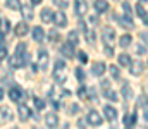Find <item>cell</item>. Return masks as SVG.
I'll use <instances>...</instances> for the list:
<instances>
[{
  "instance_id": "cell-1",
  "label": "cell",
  "mask_w": 148,
  "mask_h": 129,
  "mask_svg": "<svg viewBox=\"0 0 148 129\" xmlns=\"http://www.w3.org/2000/svg\"><path fill=\"white\" fill-rule=\"evenodd\" d=\"M53 79H55L59 85L66 83L67 76H66V64H64V60H57V62H55V67H53Z\"/></svg>"
},
{
  "instance_id": "cell-2",
  "label": "cell",
  "mask_w": 148,
  "mask_h": 129,
  "mask_svg": "<svg viewBox=\"0 0 148 129\" xmlns=\"http://www.w3.org/2000/svg\"><path fill=\"white\" fill-rule=\"evenodd\" d=\"M28 59H29V55H28L26 52H24L23 57H21V53H16L14 57L9 59V66L14 67V69H21V67H24V66L28 64Z\"/></svg>"
},
{
  "instance_id": "cell-3",
  "label": "cell",
  "mask_w": 148,
  "mask_h": 129,
  "mask_svg": "<svg viewBox=\"0 0 148 129\" xmlns=\"http://www.w3.org/2000/svg\"><path fill=\"white\" fill-rule=\"evenodd\" d=\"M67 96L69 95V91H64V89H60L59 86H55V88H52L50 91H48V96H50V100L53 102V105L55 107H60V103H59V100H60V96Z\"/></svg>"
},
{
  "instance_id": "cell-4",
  "label": "cell",
  "mask_w": 148,
  "mask_h": 129,
  "mask_svg": "<svg viewBox=\"0 0 148 129\" xmlns=\"http://www.w3.org/2000/svg\"><path fill=\"white\" fill-rule=\"evenodd\" d=\"M86 122L90 124V126H102V122H103V117L97 112V110H90L88 112V115H86Z\"/></svg>"
},
{
  "instance_id": "cell-5",
  "label": "cell",
  "mask_w": 148,
  "mask_h": 129,
  "mask_svg": "<svg viewBox=\"0 0 148 129\" xmlns=\"http://www.w3.org/2000/svg\"><path fill=\"white\" fill-rule=\"evenodd\" d=\"M102 38H103V43H105V45H110V46H114V40H115V31L112 29L110 26H107V28L103 29V33H102Z\"/></svg>"
},
{
  "instance_id": "cell-6",
  "label": "cell",
  "mask_w": 148,
  "mask_h": 129,
  "mask_svg": "<svg viewBox=\"0 0 148 129\" xmlns=\"http://www.w3.org/2000/svg\"><path fill=\"white\" fill-rule=\"evenodd\" d=\"M74 12L77 17H83L86 12H88V3L84 0H76V5H74Z\"/></svg>"
},
{
  "instance_id": "cell-7",
  "label": "cell",
  "mask_w": 148,
  "mask_h": 129,
  "mask_svg": "<svg viewBox=\"0 0 148 129\" xmlns=\"http://www.w3.org/2000/svg\"><path fill=\"white\" fill-rule=\"evenodd\" d=\"M52 21L55 23V26L64 28V26L67 24V16H66L64 12H53V19H52Z\"/></svg>"
},
{
  "instance_id": "cell-8",
  "label": "cell",
  "mask_w": 148,
  "mask_h": 129,
  "mask_svg": "<svg viewBox=\"0 0 148 129\" xmlns=\"http://www.w3.org/2000/svg\"><path fill=\"white\" fill-rule=\"evenodd\" d=\"M129 69H131V74L133 76H140L143 72V69H145V64L141 60H134V62L129 64Z\"/></svg>"
},
{
  "instance_id": "cell-9",
  "label": "cell",
  "mask_w": 148,
  "mask_h": 129,
  "mask_svg": "<svg viewBox=\"0 0 148 129\" xmlns=\"http://www.w3.org/2000/svg\"><path fill=\"white\" fill-rule=\"evenodd\" d=\"M17 114H19V119H21L23 122H26V121L33 115V114H31V110L28 109V105H24V103L17 107Z\"/></svg>"
},
{
  "instance_id": "cell-10",
  "label": "cell",
  "mask_w": 148,
  "mask_h": 129,
  "mask_svg": "<svg viewBox=\"0 0 148 129\" xmlns=\"http://www.w3.org/2000/svg\"><path fill=\"white\" fill-rule=\"evenodd\" d=\"M12 121V110L9 107H0V124H7Z\"/></svg>"
},
{
  "instance_id": "cell-11",
  "label": "cell",
  "mask_w": 148,
  "mask_h": 129,
  "mask_svg": "<svg viewBox=\"0 0 148 129\" xmlns=\"http://www.w3.org/2000/svg\"><path fill=\"white\" fill-rule=\"evenodd\" d=\"M38 67L40 69H43V71H47L48 69V53L45 52V50H41L40 52V55H38Z\"/></svg>"
},
{
  "instance_id": "cell-12",
  "label": "cell",
  "mask_w": 148,
  "mask_h": 129,
  "mask_svg": "<svg viewBox=\"0 0 148 129\" xmlns=\"http://www.w3.org/2000/svg\"><path fill=\"white\" fill-rule=\"evenodd\" d=\"M60 52L64 53V57L73 59V57H74V45L71 42H67L66 45H62V46H60Z\"/></svg>"
},
{
  "instance_id": "cell-13",
  "label": "cell",
  "mask_w": 148,
  "mask_h": 129,
  "mask_svg": "<svg viewBox=\"0 0 148 129\" xmlns=\"http://www.w3.org/2000/svg\"><path fill=\"white\" fill-rule=\"evenodd\" d=\"M21 14H23V17L26 19V21H29V19H33L35 17V14H33V9H31V5H28V3H24V5H21Z\"/></svg>"
},
{
  "instance_id": "cell-14",
  "label": "cell",
  "mask_w": 148,
  "mask_h": 129,
  "mask_svg": "<svg viewBox=\"0 0 148 129\" xmlns=\"http://www.w3.org/2000/svg\"><path fill=\"white\" fill-rule=\"evenodd\" d=\"M117 21H119V24L121 26H124V28H134V23H133V17H129V16H122V17H117V16H114Z\"/></svg>"
},
{
  "instance_id": "cell-15",
  "label": "cell",
  "mask_w": 148,
  "mask_h": 129,
  "mask_svg": "<svg viewBox=\"0 0 148 129\" xmlns=\"http://www.w3.org/2000/svg\"><path fill=\"white\" fill-rule=\"evenodd\" d=\"M103 72H105V64H103V62H95V64L91 66V74H93V76L98 78V76H102Z\"/></svg>"
},
{
  "instance_id": "cell-16",
  "label": "cell",
  "mask_w": 148,
  "mask_h": 129,
  "mask_svg": "<svg viewBox=\"0 0 148 129\" xmlns=\"http://www.w3.org/2000/svg\"><path fill=\"white\" fill-rule=\"evenodd\" d=\"M45 122H47V126H48V128H57V126H59V117H57V114H53V112L47 114Z\"/></svg>"
},
{
  "instance_id": "cell-17",
  "label": "cell",
  "mask_w": 148,
  "mask_h": 129,
  "mask_svg": "<svg viewBox=\"0 0 148 129\" xmlns=\"http://www.w3.org/2000/svg\"><path fill=\"white\" fill-rule=\"evenodd\" d=\"M103 114H105V119L107 121H115L117 119V110L110 107V105H105L103 107Z\"/></svg>"
},
{
  "instance_id": "cell-18",
  "label": "cell",
  "mask_w": 148,
  "mask_h": 129,
  "mask_svg": "<svg viewBox=\"0 0 148 129\" xmlns=\"http://www.w3.org/2000/svg\"><path fill=\"white\" fill-rule=\"evenodd\" d=\"M31 31H33V40H35V42H38V43L43 42V38H45V31H43L41 26H35Z\"/></svg>"
},
{
  "instance_id": "cell-19",
  "label": "cell",
  "mask_w": 148,
  "mask_h": 129,
  "mask_svg": "<svg viewBox=\"0 0 148 129\" xmlns=\"http://www.w3.org/2000/svg\"><path fill=\"white\" fill-rule=\"evenodd\" d=\"M40 17H41V21H43V23H50V21L53 19V10H50L48 7H45V9L41 10Z\"/></svg>"
},
{
  "instance_id": "cell-20",
  "label": "cell",
  "mask_w": 148,
  "mask_h": 129,
  "mask_svg": "<svg viewBox=\"0 0 148 129\" xmlns=\"http://www.w3.org/2000/svg\"><path fill=\"white\" fill-rule=\"evenodd\" d=\"M21 96H23V91H21L19 88H16V86H14V88H10V89H9V98H10V100L19 102V100H21Z\"/></svg>"
},
{
  "instance_id": "cell-21",
  "label": "cell",
  "mask_w": 148,
  "mask_h": 129,
  "mask_svg": "<svg viewBox=\"0 0 148 129\" xmlns=\"http://www.w3.org/2000/svg\"><path fill=\"white\" fill-rule=\"evenodd\" d=\"M136 121H138V117H136L134 112H133V114H127V115L124 117V126H126V128H133V126L136 124Z\"/></svg>"
},
{
  "instance_id": "cell-22",
  "label": "cell",
  "mask_w": 148,
  "mask_h": 129,
  "mask_svg": "<svg viewBox=\"0 0 148 129\" xmlns=\"http://www.w3.org/2000/svg\"><path fill=\"white\" fill-rule=\"evenodd\" d=\"M93 7H95V10L97 12H105L107 9H109V3H107V0H97L95 3H93Z\"/></svg>"
},
{
  "instance_id": "cell-23",
  "label": "cell",
  "mask_w": 148,
  "mask_h": 129,
  "mask_svg": "<svg viewBox=\"0 0 148 129\" xmlns=\"http://www.w3.org/2000/svg\"><path fill=\"white\" fill-rule=\"evenodd\" d=\"M28 31H29V28H28L26 23H19L16 26V35L17 36H24V35H28Z\"/></svg>"
},
{
  "instance_id": "cell-24",
  "label": "cell",
  "mask_w": 148,
  "mask_h": 129,
  "mask_svg": "<svg viewBox=\"0 0 148 129\" xmlns=\"http://www.w3.org/2000/svg\"><path fill=\"white\" fill-rule=\"evenodd\" d=\"M121 93H122L124 100H133V89H131V86H129V85H124V86H122Z\"/></svg>"
},
{
  "instance_id": "cell-25",
  "label": "cell",
  "mask_w": 148,
  "mask_h": 129,
  "mask_svg": "<svg viewBox=\"0 0 148 129\" xmlns=\"http://www.w3.org/2000/svg\"><path fill=\"white\" fill-rule=\"evenodd\" d=\"M136 12H138V16L143 19V23L148 26V14L145 12V9H143V5H141V3H138V5H136Z\"/></svg>"
},
{
  "instance_id": "cell-26",
  "label": "cell",
  "mask_w": 148,
  "mask_h": 129,
  "mask_svg": "<svg viewBox=\"0 0 148 129\" xmlns=\"http://www.w3.org/2000/svg\"><path fill=\"white\" fill-rule=\"evenodd\" d=\"M133 43V38H131V35H122L121 38H119V45L122 46V48H126V46H129Z\"/></svg>"
},
{
  "instance_id": "cell-27",
  "label": "cell",
  "mask_w": 148,
  "mask_h": 129,
  "mask_svg": "<svg viewBox=\"0 0 148 129\" xmlns=\"http://www.w3.org/2000/svg\"><path fill=\"white\" fill-rule=\"evenodd\" d=\"M5 5H7V9H10V10H19V9H21V2H19V0H7Z\"/></svg>"
},
{
  "instance_id": "cell-28",
  "label": "cell",
  "mask_w": 148,
  "mask_h": 129,
  "mask_svg": "<svg viewBox=\"0 0 148 129\" xmlns=\"http://www.w3.org/2000/svg\"><path fill=\"white\" fill-rule=\"evenodd\" d=\"M67 42H71L73 45H77V42H79V35H77V31H69V35H67Z\"/></svg>"
},
{
  "instance_id": "cell-29",
  "label": "cell",
  "mask_w": 148,
  "mask_h": 129,
  "mask_svg": "<svg viewBox=\"0 0 148 129\" xmlns=\"http://www.w3.org/2000/svg\"><path fill=\"white\" fill-rule=\"evenodd\" d=\"M119 64H121V66H129V64H131V57H129L127 53H121V55H119Z\"/></svg>"
},
{
  "instance_id": "cell-30",
  "label": "cell",
  "mask_w": 148,
  "mask_h": 129,
  "mask_svg": "<svg viewBox=\"0 0 148 129\" xmlns=\"http://www.w3.org/2000/svg\"><path fill=\"white\" fill-rule=\"evenodd\" d=\"M9 29H10V23H9L7 19H2V21H0V31L5 35V33H9Z\"/></svg>"
},
{
  "instance_id": "cell-31",
  "label": "cell",
  "mask_w": 148,
  "mask_h": 129,
  "mask_svg": "<svg viewBox=\"0 0 148 129\" xmlns=\"http://www.w3.org/2000/svg\"><path fill=\"white\" fill-rule=\"evenodd\" d=\"M109 71H110V74H112V78H114V79H119V78H121V71H119V67H117V66H110V67H109Z\"/></svg>"
},
{
  "instance_id": "cell-32",
  "label": "cell",
  "mask_w": 148,
  "mask_h": 129,
  "mask_svg": "<svg viewBox=\"0 0 148 129\" xmlns=\"http://www.w3.org/2000/svg\"><path fill=\"white\" fill-rule=\"evenodd\" d=\"M95 40H97V36H95V31H91V29H86V42L88 43H95Z\"/></svg>"
},
{
  "instance_id": "cell-33",
  "label": "cell",
  "mask_w": 148,
  "mask_h": 129,
  "mask_svg": "<svg viewBox=\"0 0 148 129\" xmlns=\"http://www.w3.org/2000/svg\"><path fill=\"white\" fill-rule=\"evenodd\" d=\"M103 91H105V96H107L109 100H112V102H117V93H115V91H112L110 88H109V89H103Z\"/></svg>"
},
{
  "instance_id": "cell-34",
  "label": "cell",
  "mask_w": 148,
  "mask_h": 129,
  "mask_svg": "<svg viewBox=\"0 0 148 129\" xmlns=\"http://www.w3.org/2000/svg\"><path fill=\"white\" fill-rule=\"evenodd\" d=\"M33 102H35V107H36L38 110H43V109H45V102H43L41 98H35Z\"/></svg>"
},
{
  "instance_id": "cell-35",
  "label": "cell",
  "mask_w": 148,
  "mask_h": 129,
  "mask_svg": "<svg viewBox=\"0 0 148 129\" xmlns=\"http://www.w3.org/2000/svg\"><path fill=\"white\" fill-rule=\"evenodd\" d=\"M138 105H140V107H143V109H147V107H148V96H145V95H143V96H140Z\"/></svg>"
},
{
  "instance_id": "cell-36",
  "label": "cell",
  "mask_w": 148,
  "mask_h": 129,
  "mask_svg": "<svg viewBox=\"0 0 148 129\" xmlns=\"http://www.w3.org/2000/svg\"><path fill=\"white\" fill-rule=\"evenodd\" d=\"M53 3H55L57 7H60V9H66V7L69 5V0H53Z\"/></svg>"
},
{
  "instance_id": "cell-37",
  "label": "cell",
  "mask_w": 148,
  "mask_h": 129,
  "mask_svg": "<svg viewBox=\"0 0 148 129\" xmlns=\"http://www.w3.org/2000/svg\"><path fill=\"white\" fill-rule=\"evenodd\" d=\"M147 50H148V46H147V45H143V43L136 46V52H138L140 55H145V53H147Z\"/></svg>"
},
{
  "instance_id": "cell-38",
  "label": "cell",
  "mask_w": 148,
  "mask_h": 129,
  "mask_svg": "<svg viewBox=\"0 0 148 129\" xmlns=\"http://www.w3.org/2000/svg\"><path fill=\"white\" fill-rule=\"evenodd\" d=\"M122 9H124V12H126V16H129V17H133V14H131V5H129L127 2H124V3H122Z\"/></svg>"
},
{
  "instance_id": "cell-39",
  "label": "cell",
  "mask_w": 148,
  "mask_h": 129,
  "mask_svg": "<svg viewBox=\"0 0 148 129\" xmlns=\"http://www.w3.org/2000/svg\"><path fill=\"white\" fill-rule=\"evenodd\" d=\"M74 72H76V78H77L79 81H83V79H84V71H83V69H77V67H76V71H74Z\"/></svg>"
},
{
  "instance_id": "cell-40",
  "label": "cell",
  "mask_w": 148,
  "mask_h": 129,
  "mask_svg": "<svg viewBox=\"0 0 148 129\" xmlns=\"http://www.w3.org/2000/svg\"><path fill=\"white\" fill-rule=\"evenodd\" d=\"M24 52H26V45L24 43H19L16 46V53H24Z\"/></svg>"
},
{
  "instance_id": "cell-41",
  "label": "cell",
  "mask_w": 148,
  "mask_h": 129,
  "mask_svg": "<svg viewBox=\"0 0 148 129\" xmlns=\"http://www.w3.org/2000/svg\"><path fill=\"white\" fill-rule=\"evenodd\" d=\"M103 52H105L109 57H112V55H114V48H112L110 45H105V46H103Z\"/></svg>"
},
{
  "instance_id": "cell-42",
  "label": "cell",
  "mask_w": 148,
  "mask_h": 129,
  "mask_svg": "<svg viewBox=\"0 0 148 129\" xmlns=\"http://www.w3.org/2000/svg\"><path fill=\"white\" fill-rule=\"evenodd\" d=\"M77 57H79V60H81L83 64H84V62H88V55H86L84 52H79V53H77Z\"/></svg>"
},
{
  "instance_id": "cell-43",
  "label": "cell",
  "mask_w": 148,
  "mask_h": 129,
  "mask_svg": "<svg viewBox=\"0 0 148 129\" xmlns=\"http://www.w3.org/2000/svg\"><path fill=\"white\" fill-rule=\"evenodd\" d=\"M7 59V48L5 46H0V60Z\"/></svg>"
},
{
  "instance_id": "cell-44",
  "label": "cell",
  "mask_w": 148,
  "mask_h": 129,
  "mask_svg": "<svg viewBox=\"0 0 148 129\" xmlns=\"http://www.w3.org/2000/svg\"><path fill=\"white\" fill-rule=\"evenodd\" d=\"M48 38H50L52 42H55V40H59V35H57V31H53V29H52V31H50V35H48Z\"/></svg>"
},
{
  "instance_id": "cell-45",
  "label": "cell",
  "mask_w": 148,
  "mask_h": 129,
  "mask_svg": "<svg viewBox=\"0 0 148 129\" xmlns=\"http://www.w3.org/2000/svg\"><path fill=\"white\" fill-rule=\"evenodd\" d=\"M100 86H102L103 89H109V88H110V81H109V79H103V81L100 83Z\"/></svg>"
},
{
  "instance_id": "cell-46",
  "label": "cell",
  "mask_w": 148,
  "mask_h": 129,
  "mask_svg": "<svg viewBox=\"0 0 148 129\" xmlns=\"http://www.w3.org/2000/svg\"><path fill=\"white\" fill-rule=\"evenodd\" d=\"M140 38H141L143 42L148 43V31H141V33H140Z\"/></svg>"
},
{
  "instance_id": "cell-47",
  "label": "cell",
  "mask_w": 148,
  "mask_h": 129,
  "mask_svg": "<svg viewBox=\"0 0 148 129\" xmlns=\"http://www.w3.org/2000/svg\"><path fill=\"white\" fill-rule=\"evenodd\" d=\"M77 112H79V105L74 103L73 107H71V114H77Z\"/></svg>"
},
{
  "instance_id": "cell-48",
  "label": "cell",
  "mask_w": 148,
  "mask_h": 129,
  "mask_svg": "<svg viewBox=\"0 0 148 129\" xmlns=\"http://www.w3.org/2000/svg\"><path fill=\"white\" fill-rule=\"evenodd\" d=\"M84 95H86V88L81 86V88H79V96H84Z\"/></svg>"
},
{
  "instance_id": "cell-49",
  "label": "cell",
  "mask_w": 148,
  "mask_h": 129,
  "mask_svg": "<svg viewBox=\"0 0 148 129\" xmlns=\"http://www.w3.org/2000/svg\"><path fill=\"white\" fill-rule=\"evenodd\" d=\"M97 21H98V19H97L95 16H93V17H90V23H93V24H97Z\"/></svg>"
},
{
  "instance_id": "cell-50",
  "label": "cell",
  "mask_w": 148,
  "mask_h": 129,
  "mask_svg": "<svg viewBox=\"0 0 148 129\" xmlns=\"http://www.w3.org/2000/svg\"><path fill=\"white\" fill-rule=\"evenodd\" d=\"M143 117H145V121H148V109H145V114H143Z\"/></svg>"
},
{
  "instance_id": "cell-51",
  "label": "cell",
  "mask_w": 148,
  "mask_h": 129,
  "mask_svg": "<svg viewBox=\"0 0 148 129\" xmlns=\"http://www.w3.org/2000/svg\"><path fill=\"white\" fill-rule=\"evenodd\" d=\"M31 3H35V5H38V3H41V0H31Z\"/></svg>"
},
{
  "instance_id": "cell-52",
  "label": "cell",
  "mask_w": 148,
  "mask_h": 129,
  "mask_svg": "<svg viewBox=\"0 0 148 129\" xmlns=\"http://www.w3.org/2000/svg\"><path fill=\"white\" fill-rule=\"evenodd\" d=\"M0 43H3V33L0 31Z\"/></svg>"
},
{
  "instance_id": "cell-53",
  "label": "cell",
  "mask_w": 148,
  "mask_h": 129,
  "mask_svg": "<svg viewBox=\"0 0 148 129\" xmlns=\"http://www.w3.org/2000/svg\"><path fill=\"white\" fill-rule=\"evenodd\" d=\"M2 96H3V91H2V88H0V100H2Z\"/></svg>"
},
{
  "instance_id": "cell-54",
  "label": "cell",
  "mask_w": 148,
  "mask_h": 129,
  "mask_svg": "<svg viewBox=\"0 0 148 129\" xmlns=\"http://www.w3.org/2000/svg\"><path fill=\"white\" fill-rule=\"evenodd\" d=\"M140 2H147V0H140Z\"/></svg>"
},
{
  "instance_id": "cell-55",
  "label": "cell",
  "mask_w": 148,
  "mask_h": 129,
  "mask_svg": "<svg viewBox=\"0 0 148 129\" xmlns=\"http://www.w3.org/2000/svg\"><path fill=\"white\" fill-rule=\"evenodd\" d=\"M0 21H2V17H0Z\"/></svg>"
},
{
  "instance_id": "cell-56",
  "label": "cell",
  "mask_w": 148,
  "mask_h": 129,
  "mask_svg": "<svg viewBox=\"0 0 148 129\" xmlns=\"http://www.w3.org/2000/svg\"><path fill=\"white\" fill-rule=\"evenodd\" d=\"M115 2H117V0H115Z\"/></svg>"
}]
</instances>
